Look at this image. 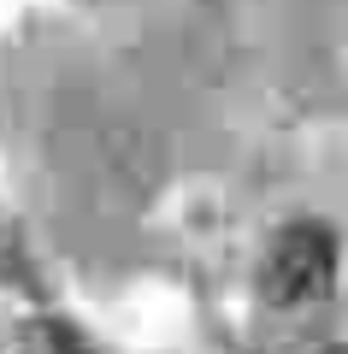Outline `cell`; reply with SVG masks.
Instances as JSON below:
<instances>
[{
	"label": "cell",
	"mask_w": 348,
	"mask_h": 354,
	"mask_svg": "<svg viewBox=\"0 0 348 354\" xmlns=\"http://www.w3.org/2000/svg\"><path fill=\"white\" fill-rule=\"evenodd\" d=\"M336 283V236L324 225H284L277 242L266 248L260 266V290L272 307H313L324 301Z\"/></svg>",
	"instance_id": "cell-1"
},
{
	"label": "cell",
	"mask_w": 348,
	"mask_h": 354,
	"mask_svg": "<svg viewBox=\"0 0 348 354\" xmlns=\"http://www.w3.org/2000/svg\"><path fill=\"white\" fill-rule=\"evenodd\" d=\"M24 354H95V342L65 319H30L24 325Z\"/></svg>",
	"instance_id": "cell-2"
}]
</instances>
